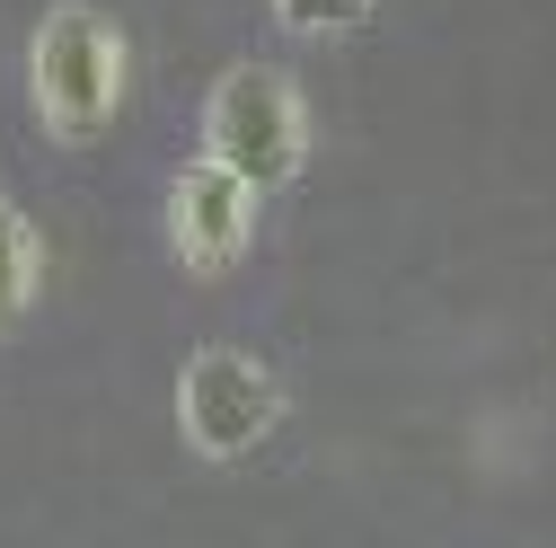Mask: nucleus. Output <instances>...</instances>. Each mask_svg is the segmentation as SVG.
Returning <instances> with one entry per match:
<instances>
[{
    "instance_id": "obj_4",
    "label": "nucleus",
    "mask_w": 556,
    "mask_h": 548,
    "mask_svg": "<svg viewBox=\"0 0 556 548\" xmlns=\"http://www.w3.org/2000/svg\"><path fill=\"white\" fill-rule=\"evenodd\" d=\"M256 203L265 195L239 169H222V160L177 169V186H168V248H177V265L186 274H230L256 248Z\"/></svg>"
},
{
    "instance_id": "obj_1",
    "label": "nucleus",
    "mask_w": 556,
    "mask_h": 548,
    "mask_svg": "<svg viewBox=\"0 0 556 548\" xmlns=\"http://www.w3.org/2000/svg\"><path fill=\"white\" fill-rule=\"evenodd\" d=\"M132 89V45L106 10H89V0H62V10H45V27L27 36V98L45 115V133H62V142H89V133L115 124Z\"/></svg>"
},
{
    "instance_id": "obj_3",
    "label": "nucleus",
    "mask_w": 556,
    "mask_h": 548,
    "mask_svg": "<svg viewBox=\"0 0 556 548\" xmlns=\"http://www.w3.org/2000/svg\"><path fill=\"white\" fill-rule=\"evenodd\" d=\"M177 425L203 460H248L274 425H283V381L239 346H203L177 372Z\"/></svg>"
},
{
    "instance_id": "obj_5",
    "label": "nucleus",
    "mask_w": 556,
    "mask_h": 548,
    "mask_svg": "<svg viewBox=\"0 0 556 548\" xmlns=\"http://www.w3.org/2000/svg\"><path fill=\"white\" fill-rule=\"evenodd\" d=\"M36 284H45V257H36V231L18 222V203L0 195V336H10L27 310H36Z\"/></svg>"
},
{
    "instance_id": "obj_6",
    "label": "nucleus",
    "mask_w": 556,
    "mask_h": 548,
    "mask_svg": "<svg viewBox=\"0 0 556 548\" xmlns=\"http://www.w3.org/2000/svg\"><path fill=\"white\" fill-rule=\"evenodd\" d=\"M371 10L380 0H274V18H283L292 36H354Z\"/></svg>"
},
{
    "instance_id": "obj_2",
    "label": "nucleus",
    "mask_w": 556,
    "mask_h": 548,
    "mask_svg": "<svg viewBox=\"0 0 556 548\" xmlns=\"http://www.w3.org/2000/svg\"><path fill=\"white\" fill-rule=\"evenodd\" d=\"M203 160L239 169L256 195L292 186L309 169V98L265 72V62H239V72L213 80V98H203Z\"/></svg>"
}]
</instances>
